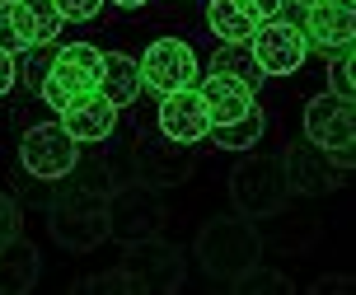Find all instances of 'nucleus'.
I'll return each instance as SVG.
<instances>
[{
	"instance_id": "nucleus-24",
	"label": "nucleus",
	"mask_w": 356,
	"mask_h": 295,
	"mask_svg": "<svg viewBox=\"0 0 356 295\" xmlns=\"http://www.w3.org/2000/svg\"><path fill=\"white\" fill-rule=\"evenodd\" d=\"M352 89H356L352 47H342V52H333V94H338V99H352Z\"/></svg>"
},
{
	"instance_id": "nucleus-25",
	"label": "nucleus",
	"mask_w": 356,
	"mask_h": 295,
	"mask_svg": "<svg viewBox=\"0 0 356 295\" xmlns=\"http://www.w3.org/2000/svg\"><path fill=\"white\" fill-rule=\"evenodd\" d=\"M80 291H136V281H131V272H127V267H118V272H108V277L80 281Z\"/></svg>"
},
{
	"instance_id": "nucleus-28",
	"label": "nucleus",
	"mask_w": 356,
	"mask_h": 295,
	"mask_svg": "<svg viewBox=\"0 0 356 295\" xmlns=\"http://www.w3.org/2000/svg\"><path fill=\"white\" fill-rule=\"evenodd\" d=\"M239 5H244V10H249L258 24H263V19H277V15L286 10V0H239Z\"/></svg>"
},
{
	"instance_id": "nucleus-20",
	"label": "nucleus",
	"mask_w": 356,
	"mask_h": 295,
	"mask_svg": "<svg viewBox=\"0 0 356 295\" xmlns=\"http://www.w3.org/2000/svg\"><path fill=\"white\" fill-rule=\"evenodd\" d=\"M263 131H267V118H263V108L253 104L249 113H239V118H230V122H211L207 136H211L220 150H253V145L263 141Z\"/></svg>"
},
{
	"instance_id": "nucleus-16",
	"label": "nucleus",
	"mask_w": 356,
	"mask_h": 295,
	"mask_svg": "<svg viewBox=\"0 0 356 295\" xmlns=\"http://www.w3.org/2000/svg\"><path fill=\"white\" fill-rule=\"evenodd\" d=\"M94 89L104 94L113 108H127L141 99V66L131 61L127 52H104V61H99V80H94Z\"/></svg>"
},
{
	"instance_id": "nucleus-15",
	"label": "nucleus",
	"mask_w": 356,
	"mask_h": 295,
	"mask_svg": "<svg viewBox=\"0 0 356 295\" xmlns=\"http://www.w3.org/2000/svg\"><path fill=\"white\" fill-rule=\"evenodd\" d=\"M118 113H122V108H113L104 94L94 89L89 99H80V104H71L61 113V127H66V136H71L75 145H94V141H108L118 131Z\"/></svg>"
},
{
	"instance_id": "nucleus-18",
	"label": "nucleus",
	"mask_w": 356,
	"mask_h": 295,
	"mask_svg": "<svg viewBox=\"0 0 356 295\" xmlns=\"http://www.w3.org/2000/svg\"><path fill=\"white\" fill-rule=\"evenodd\" d=\"M197 94L207 99L211 122H230V118H239V113L253 108V89L230 80V75H202V80H197Z\"/></svg>"
},
{
	"instance_id": "nucleus-21",
	"label": "nucleus",
	"mask_w": 356,
	"mask_h": 295,
	"mask_svg": "<svg viewBox=\"0 0 356 295\" xmlns=\"http://www.w3.org/2000/svg\"><path fill=\"white\" fill-rule=\"evenodd\" d=\"M207 75H230V80H239V85H249V89H258L267 80L263 70H258V61H253L249 42H220V47L211 52Z\"/></svg>"
},
{
	"instance_id": "nucleus-22",
	"label": "nucleus",
	"mask_w": 356,
	"mask_h": 295,
	"mask_svg": "<svg viewBox=\"0 0 356 295\" xmlns=\"http://www.w3.org/2000/svg\"><path fill=\"white\" fill-rule=\"evenodd\" d=\"M207 24L220 42H249L253 29H258V19L239 0H207Z\"/></svg>"
},
{
	"instance_id": "nucleus-26",
	"label": "nucleus",
	"mask_w": 356,
	"mask_h": 295,
	"mask_svg": "<svg viewBox=\"0 0 356 295\" xmlns=\"http://www.w3.org/2000/svg\"><path fill=\"white\" fill-rule=\"evenodd\" d=\"M19 225H24V211H19V202L10 197V192L0 188V239L19 234Z\"/></svg>"
},
{
	"instance_id": "nucleus-14",
	"label": "nucleus",
	"mask_w": 356,
	"mask_h": 295,
	"mask_svg": "<svg viewBox=\"0 0 356 295\" xmlns=\"http://www.w3.org/2000/svg\"><path fill=\"white\" fill-rule=\"evenodd\" d=\"M347 174V164L333 159L319 145H305V150H291L286 155V178H291V192H333Z\"/></svg>"
},
{
	"instance_id": "nucleus-11",
	"label": "nucleus",
	"mask_w": 356,
	"mask_h": 295,
	"mask_svg": "<svg viewBox=\"0 0 356 295\" xmlns=\"http://www.w3.org/2000/svg\"><path fill=\"white\" fill-rule=\"evenodd\" d=\"M127 272L136 281V291H155V295H169L183 286V258H178L174 244H164L160 234H145V239L127 244Z\"/></svg>"
},
{
	"instance_id": "nucleus-30",
	"label": "nucleus",
	"mask_w": 356,
	"mask_h": 295,
	"mask_svg": "<svg viewBox=\"0 0 356 295\" xmlns=\"http://www.w3.org/2000/svg\"><path fill=\"white\" fill-rule=\"evenodd\" d=\"M108 5H118V10H141V5H150V0H108Z\"/></svg>"
},
{
	"instance_id": "nucleus-8",
	"label": "nucleus",
	"mask_w": 356,
	"mask_h": 295,
	"mask_svg": "<svg viewBox=\"0 0 356 295\" xmlns=\"http://www.w3.org/2000/svg\"><path fill=\"white\" fill-rule=\"evenodd\" d=\"M249 52H253V61H258V70H263V75H296V70L305 66L309 47H305L300 24L277 15V19H263V24L253 29Z\"/></svg>"
},
{
	"instance_id": "nucleus-7",
	"label": "nucleus",
	"mask_w": 356,
	"mask_h": 295,
	"mask_svg": "<svg viewBox=\"0 0 356 295\" xmlns=\"http://www.w3.org/2000/svg\"><path fill=\"white\" fill-rule=\"evenodd\" d=\"M19 164L42 183H61L75 169V141L66 136L61 122H38L19 141Z\"/></svg>"
},
{
	"instance_id": "nucleus-17",
	"label": "nucleus",
	"mask_w": 356,
	"mask_h": 295,
	"mask_svg": "<svg viewBox=\"0 0 356 295\" xmlns=\"http://www.w3.org/2000/svg\"><path fill=\"white\" fill-rule=\"evenodd\" d=\"M38 281V248L24 234L0 239V295H19Z\"/></svg>"
},
{
	"instance_id": "nucleus-9",
	"label": "nucleus",
	"mask_w": 356,
	"mask_h": 295,
	"mask_svg": "<svg viewBox=\"0 0 356 295\" xmlns=\"http://www.w3.org/2000/svg\"><path fill=\"white\" fill-rule=\"evenodd\" d=\"M296 24L305 33V47L319 56H333L356 42V5L352 0H305V15Z\"/></svg>"
},
{
	"instance_id": "nucleus-5",
	"label": "nucleus",
	"mask_w": 356,
	"mask_h": 295,
	"mask_svg": "<svg viewBox=\"0 0 356 295\" xmlns=\"http://www.w3.org/2000/svg\"><path fill=\"white\" fill-rule=\"evenodd\" d=\"M104 216H108V239L136 244V239H145V234H160V225H164L160 188H145L136 178L122 183V188H108Z\"/></svg>"
},
{
	"instance_id": "nucleus-19",
	"label": "nucleus",
	"mask_w": 356,
	"mask_h": 295,
	"mask_svg": "<svg viewBox=\"0 0 356 295\" xmlns=\"http://www.w3.org/2000/svg\"><path fill=\"white\" fill-rule=\"evenodd\" d=\"M10 10H15V24H19V33L29 38V47H47L66 24L56 0H10Z\"/></svg>"
},
{
	"instance_id": "nucleus-29",
	"label": "nucleus",
	"mask_w": 356,
	"mask_h": 295,
	"mask_svg": "<svg viewBox=\"0 0 356 295\" xmlns=\"http://www.w3.org/2000/svg\"><path fill=\"white\" fill-rule=\"evenodd\" d=\"M19 85V70H15V56L10 52H0V99L10 94V89Z\"/></svg>"
},
{
	"instance_id": "nucleus-4",
	"label": "nucleus",
	"mask_w": 356,
	"mask_h": 295,
	"mask_svg": "<svg viewBox=\"0 0 356 295\" xmlns=\"http://www.w3.org/2000/svg\"><path fill=\"white\" fill-rule=\"evenodd\" d=\"M104 197L108 188H71L61 202H52V239L75 248V253H89L108 239V216H104Z\"/></svg>"
},
{
	"instance_id": "nucleus-13",
	"label": "nucleus",
	"mask_w": 356,
	"mask_h": 295,
	"mask_svg": "<svg viewBox=\"0 0 356 295\" xmlns=\"http://www.w3.org/2000/svg\"><path fill=\"white\" fill-rule=\"evenodd\" d=\"M160 131L178 145H197L211 131V113H207V99L193 89H174V94H160Z\"/></svg>"
},
{
	"instance_id": "nucleus-1",
	"label": "nucleus",
	"mask_w": 356,
	"mask_h": 295,
	"mask_svg": "<svg viewBox=\"0 0 356 295\" xmlns=\"http://www.w3.org/2000/svg\"><path fill=\"white\" fill-rule=\"evenodd\" d=\"M263 258V239L253 230L249 216H216L211 225L197 234V262L211 272L216 281H234Z\"/></svg>"
},
{
	"instance_id": "nucleus-12",
	"label": "nucleus",
	"mask_w": 356,
	"mask_h": 295,
	"mask_svg": "<svg viewBox=\"0 0 356 295\" xmlns=\"http://www.w3.org/2000/svg\"><path fill=\"white\" fill-rule=\"evenodd\" d=\"M131 164H136V183H145V188H178L193 174L197 155H193V145H178V141H169L160 131V136H136Z\"/></svg>"
},
{
	"instance_id": "nucleus-2",
	"label": "nucleus",
	"mask_w": 356,
	"mask_h": 295,
	"mask_svg": "<svg viewBox=\"0 0 356 295\" xmlns=\"http://www.w3.org/2000/svg\"><path fill=\"white\" fill-rule=\"evenodd\" d=\"M230 197L239 216H249V221H267V216L286 211V202H291L286 155H239L230 174Z\"/></svg>"
},
{
	"instance_id": "nucleus-10",
	"label": "nucleus",
	"mask_w": 356,
	"mask_h": 295,
	"mask_svg": "<svg viewBox=\"0 0 356 295\" xmlns=\"http://www.w3.org/2000/svg\"><path fill=\"white\" fill-rule=\"evenodd\" d=\"M136 66H141V85L155 89V94L193 89L197 80H202V70H197V52L183 42V38H155Z\"/></svg>"
},
{
	"instance_id": "nucleus-6",
	"label": "nucleus",
	"mask_w": 356,
	"mask_h": 295,
	"mask_svg": "<svg viewBox=\"0 0 356 295\" xmlns=\"http://www.w3.org/2000/svg\"><path fill=\"white\" fill-rule=\"evenodd\" d=\"M305 141L328 150L333 159H342L352 169V150H356V108L352 99H338L333 89L314 94L305 104Z\"/></svg>"
},
{
	"instance_id": "nucleus-27",
	"label": "nucleus",
	"mask_w": 356,
	"mask_h": 295,
	"mask_svg": "<svg viewBox=\"0 0 356 295\" xmlns=\"http://www.w3.org/2000/svg\"><path fill=\"white\" fill-rule=\"evenodd\" d=\"M56 10H61V19H71V24H89V19L104 10V0H56Z\"/></svg>"
},
{
	"instance_id": "nucleus-23",
	"label": "nucleus",
	"mask_w": 356,
	"mask_h": 295,
	"mask_svg": "<svg viewBox=\"0 0 356 295\" xmlns=\"http://www.w3.org/2000/svg\"><path fill=\"white\" fill-rule=\"evenodd\" d=\"M0 52H10V56H19V52H33V47H29V38L19 33V24H15V10H10V0H0Z\"/></svg>"
},
{
	"instance_id": "nucleus-3",
	"label": "nucleus",
	"mask_w": 356,
	"mask_h": 295,
	"mask_svg": "<svg viewBox=\"0 0 356 295\" xmlns=\"http://www.w3.org/2000/svg\"><path fill=\"white\" fill-rule=\"evenodd\" d=\"M99 61H104V52L94 42H66L52 56V66L42 70V80H38L42 104L52 108V113H66L71 104L89 99L94 94V80H99Z\"/></svg>"
}]
</instances>
